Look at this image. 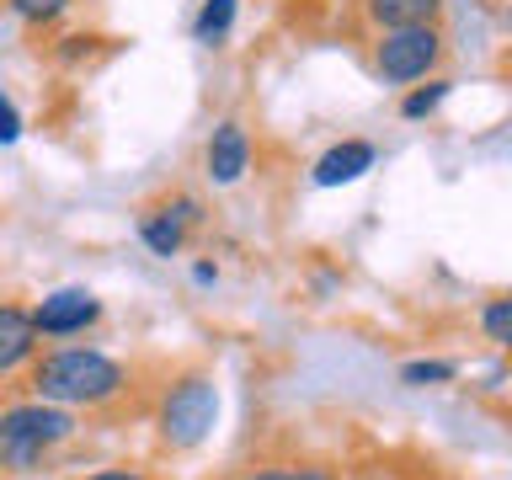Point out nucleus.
<instances>
[{
  "instance_id": "f257e3e1",
  "label": "nucleus",
  "mask_w": 512,
  "mask_h": 480,
  "mask_svg": "<svg viewBox=\"0 0 512 480\" xmlns=\"http://www.w3.org/2000/svg\"><path fill=\"white\" fill-rule=\"evenodd\" d=\"M27 390L70 411H96V406H112L128 390V374L118 358H107L96 347H59V352L32 358Z\"/></svg>"
},
{
  "instance_id": "f03ea898",
  "label": "nucleus",
  "mask_w": 512,
  "mask_h": 480,
  "mask_svg": "<svg viewBox=\"0 0 512 480\" xmlns=\"http://www.w3.org/2000/svg\"><path fill=\"white\" fill-rule=\"evenodd\" d=\"M75 411L54 406V400H27V406L0 411V470L32 475L43 470V459L75 438Z\"/></svg>"
},
{
  "instance_id": "7ed1b4c3",
  "label": "nucleus",
  "mask_w": 512,
  "mask_h": 480,
  "mask_svg": "<svg viewBox=\"0 0 512 480\" xmlns=\"http://www.w3.org/2000/svg\"><path fill=\"white\" fill-rule=\"evenodd\" d=\"M219 422V390L203 368L192 374H176L160 395V411H155V432L166 448H198Z\"/></svg>"
},
{
  "instance_id": "20e7f679",
  "label": "nucleus",
  "mask_w": 512,
  "mask_h": 480,
  "mask_svg": "<svg viewBox=\"0 0 512 480\" xmlns=\"http://www.w3.org/2000/svg\"><path fill=\"white\" fill-rule=\"evenodd\" d=\"M443 59V32L438 27H395L384 32L374 48V70L384 86H411V80H427Z\"/></svg>"
},
{
  "instance_id": "39448f33",
  "label": "nucleus",
  "mask_w": 512,
  "mask_h": 480,
  "mask_svg": "<svg viewBox=\"0 0 512 480\" xmlns=\"http://www.w3.org/2000/svg\"><path fill=\"white\" fill-rule=\"evenodd\" d=\"M32 320H38V336H80L102 320V304H96L91 288H59V294L38 299Z\"/></svg>"
},
{
  "instance_id": "423d86ee",
  "label": "nucleus",
  "mask_w": 512,
  "mask_h": 480,
  "mask_svg": "<svg viewBox=\"0 0 512 480\" xmlns=\"http://www.w3.org/2000/svg\"><path fill=\"white\" fill-rule=\"evenodd\" d=\"M203 166H208V182L214 187H235L240 176L251 171V139H246V128H240L235 118H224L214 134H208Z\"/></svg>"
},
{
  "instance_id": "0eeeda50",
  "label": "nucleus",
  "mask_w": 512,
  "mask_h": 480,
  "mask_svg": "<svg viewBox=\"0 0 512 480\" xmlns=\"http://www.w3.org/2000/svg\"><path fill=\"white\" fill-rule=\"evenodd\" d=\"M187 224H198V203L176 198L166 208H150V214L139 219V235H144V246H150L155 256H176L187 246Z\"/></svg>"
},
{
  "instance_id": "6e6552de",
  "label": "nucleus",
  "mask_w": 512,
  "mask_h": 480,
  "mask_svg": "<svg viewBox=\"0 0 512 480\" xmlns=\"http://www.w3.org/2000/svg\"><path fill=\"white\" fill-rule=\"evenodd\" d=\"M38 358V320L22 304H0V379Z\"/></svg>"
},
{
  "instance_id": "1a4fd4ad",
  "label": "nucleus",
  "mask_w": 512,
  "mask_h": 480,
  "mask_svg": "<svg viewBox=\"0 0 512 480\" xmlns=\"http://www.w3.org/2000/svg\"><path fill=\"white\" fill-rule=\"evenodd\" d=\"M374 160H379V150L368 139H342V144H331L326 155L315 160V187H352L358 176H368L374 171Z\"/></svg>"
},
{
  "instance_id": "9d476101",
  "label": "nucleus",
  "mask_w": 512,
  "mask_h": 480,
  "mask_svg": "<svg viewBox=\"0 0 512 480\" xmlns=\"http://www.w3.org/2000/svg\"><path fill=\"white\" fill-rule=\"evenodd\" d=\"M368 6V22L379 32H395V27H438L443 16V0H363Z\"/></svg>"
},
{
  "instance_id": "9b49d317",
  "label": "nucleus",
  "mask_w": 512,
  "mask_h": 480,
  "mask_svg": "<svg viewBox=\"0 0 512 480\" xmlns=\"http://www.w3.org/2000/svg\"><path fill=\"white\" fill-rule=\"evenodd\" d=\"M235 11H240V0H203L198 22H192V38L198 43H224V32L235 27Z\"/></svg>"
},
{
  "instance_id": "f8f14e48",
  "label": "nucleus",
  "mask_w": 512,
  "mask_h": 480,
  "mask_svg": "<svg viewBox=\"0 0 512 480\" xmlns=\"http://www.w3.org/2000/svg\"><path fill=\"white\" fill-rule=\"evenodd\" d=\"M448 379H459V363H448V358H416L400 368V384H411V390H427V384H448Z\"/></svg>"
},
{
  "instance_id": "ddd939ff",
  "label": "nucleus",
  "mask_w": 512,
  "mask_h": 480,
  "mask_svg": "<svg viewBox=\"0 0 512 480\" xmlns=\"http://www.w3.org/2000/svg\"><path fill=\"white\" fill-rule=\"evenodd\" d=\"M480 331H486V342L512 352V294L507 299H491L486 310H480Z\"/></svg>"
},
{
  "instance_id": "4468645a",
  "label": "nucleus",
  "mask_w": 512,
  "mask_h": 480,
  "mask_svg": "<svg viewBox=\"0 0 512 480\" xmlns=\"http://www.w3.org/2000/svg\"><path fill=\"white\" fill-rule=\"evenodd\" d=\"M448 102V80H427V86H416L406 102H400V118H432Z\"/></svg>"
},
{
  "instance_id": "2eb2a0df",
  "label": "nucleus",
  "mask_w": 512,
  "mask_h": 480,
  "mask_svg": "<svg viewBox=\"0 0 512 480\" xmlns=\"http://www.w3.org/2000/svg\"><path fill=\"white\" fill-rule=\"evenodd\" d=\"M64 6H70V0H11V11L22 16V22H54V16H64Z\"/></svg>"
},
{
  "instance_id": "dca6fc26",
  "label": "nucleus",
  "mask_w": 512,
  "mask_h": 480,
  "mask_svg": "<svg viewBox=\"0 0 512 480\" xmlns=\"http://www.w3.org/2000/svg\"><path fill=\"white\" fill-rule=\"evenodd\" d=\"M22 139V112H16L11 96H0V144H16Z\"/></svg>"
},
{
  "instance_id": "f3484780",
  "label": "nucleus",
  "mask_w": 512,
  "mask_h": 480,
  "mask_svg": "<svg viewBox=\"0 0 512 480\" xmlns=\"http://www.w3.org/2000/svg\"><path fill=\"white\" fill-rule=\"evenodd\" d=\"M288 480H336L326 464H299V470H288Z\"/></svg>"
},
{
  "instance_id": "a211bd4d",
  "label": "nucleus",
  "mask_w": 512,
  "mask_h": 480,
  "mask_svg": "<svg viewBox=\"0 0 512 480\" xmlns=\"http://www.w3.org/2000/svg\"><path fill=\"white\" fill-rule=\"evenodd\" d=\"M192 283H198V288L219 283V267H214V262H198V267H192Z\"/></svg>"
},
{
  "instance_id": "6ab92c4d",
  "label": "nucleus",
  "mask_w": 512,
  "mask_h": 480,
  "mask_svg": "<svg viewBox=\"0 0 512 480\" xmlns=\"http://www.w3.org/2000/svg\"><path fill=\"white\" fill-rule=\"evenodd\" d=\"M86 480H150V475H144V470H96Z\"/></svg>"
},
{
  "instance_id": "aec40b11",
  "label": "nucleus",
  "mask_w": 512,
  "mask_h": 480,
  "mask_svg": "<svg viewBox=\"0 0 512 480\" xmlns=\"http://www.w3.org/2000/svg\"><path fill=\"white\" fill-rule=\"evenodd\" d=\"M246 480H288V470H256V475H246Z\"/></svg>"
},
{
  "instance_id": "412c9836",
  "label": "nucleus",
  "mask_w": 512,
  "mask_h": 480,
  "mask_svg": "<svg viewBox=\"0 0 512 480\" xmlns=\"http://www.w3.org/2000/svg\"><path fill=\"white\" fill-rule=\"evenodd\" d=\"M502 27H507V32H512V6H507V11H502Z\"/></svg>"
}]
</instances>
